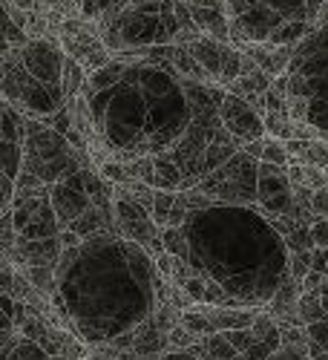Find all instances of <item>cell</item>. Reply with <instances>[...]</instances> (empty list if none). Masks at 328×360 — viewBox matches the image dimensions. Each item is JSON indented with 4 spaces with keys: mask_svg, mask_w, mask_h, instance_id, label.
Returning <instances> with one entry per match:
<instances>
[{
    "mask_svg": "<svg viewBox=\"0 0 328 360\" xmlns=\"http://www.w3.org/2000/svg\"><path fill=\"white\" fill-rule=\"evenodd\" d=\"M124 58V70L104 89H81L96 136L86 153L96 167L107 159L133 165L164 159L193 124L190 81L156 58Z\"/></svg>",
    "mask_w": 328,
    "mask_h": 360,
    "instance_id": "cell-3",
    "label": "cell"
},
{
    "mask_svg": "<svg viewBox=\"0 0 328 360\" xmlns=\"http://www.w3.org/2000/svg\"><path fill=\"white\" fill-rule=\"evenodd\" d=\"M322 317H325V309L320 303V291H300V297H296V320L308 326Z\"/></svg>",
    "mask_w": 328,
    "mask_h": 360,
    "instance_id": "cell-21",
    "label": "cell"
},
{
    "mask_svg": "<svg viewBox=\"0 0 328 360\" xmlns=\"http://www.w3.org/2000/svg\"><path fill=\"white\" fill-rule=\"evenodd\" d=\"M219 118H222V124L225 130L240 141V144H248V141H256L265 136V122H262V115L240 96H233L225 89V96L219 101Z\"/></svg>",
    "mask_w": 328,
    "mask_h": 360,
    "instance_id": "cell-14",
    "label": "cell"
},
{
    "mask_svg": "<svg viewBox=\"0 0 328 360\" xmlns=\"http://www.w3.org/2000/svg\"><path fill=\"white\" fill-rule=\"evenodd\" d=\"M190 15H193V23L199 26V32L214 38V41H222V44H230V29H228V6L225 0H185Z\"/></svg>",
    "mask_w": 328,
    "mask_h": 360,
    "instance_id": "cell-16",
    "label": "cell"
},
{
    "mask_svg": "<svg viewBox=\"0 0 328 360\" xmlns=\"http://www.w3.org/2000/svg\"><path fill=\"white\" fill-rule=\"evenodd\" d=\"M230 44L296 46L328 12V0H225Z\"/></svg>",
    "mask_w": 328,
    "mask_h": 360,
    "instance_id": "cell-4",
    "label": "cell"
},
{
    "mask_svg": "<svg viewBox=\"0 0 328 360\" xmlns=\"http://www.w3.org/2000/svg\"><path fill=\"white\" fill-rule=\"evenodd\" d=\"M49 202H52V211L58 217V225L70 228L89 205H93V196L86 191V182H84V167L58 179L55 185H49Z\"/></svg>",
    "mask_w": 328,
    "mask_h": 360,
    "instance_id": "cell-13",
    "label": "cell"
},
{
    "mask_svg": "<svg viewBox=\"0 0 328 360\" xmlns=\"http://www.w3.org/2000/svg\"><path fill=\"white\" fill-rule=\"evenodd\" d=\"M240 49L248 58H254V64L271 78L285 75V70L291 64V55H294V46H274V44H245Z\"/></svg>",
    "mask_w": 328,
    "mask_h": 360,
    "instance_id": "cell-18",
    "label": "cell"
},
{
    "mask_svg": "<svg viewBox=\"0 0 328 360\" xmlns=\"http://www.w3.org/2000/svg\"><path fill=\"white\" fill-rule=\"evenodd\" d=\"M84 81H86V70L75 61V58H70L64 52V98L67 101H72L75 96H81Z\"/></svg>",
    "mask_w": 328,
    "mask_h": 360,
    "instance_id": "cell-20",
    "label": "cell"
},
{
    "mask_svg": "<svg viewBox=\"0 0 328 360\" xmlns=\"http://www.w3.org/2000/svg\"><path fill=\"white\" fill-rule=\"evenodd\" d=\"M188 52L204 70L207 81L216 84V86L228 89L230 81H236L242 75V49L233 46V44H222V41H214L207 35H199L196 41L188 44Z\"/></svg>",
    "mask_w": 328,
    "mask_h": 360,
    "instance_id": "cell-10",
    "label": "cell"
},
{
    "mask_svg": "<svg viewBox=\"0 0 328 360\" xmlns=\"http://www.w3.org/2000/svg\"><path fill=\"white\" fill-rule=\"evenodd\" d=\"M288 75V115L314 139L328 141V12L294 46Z\"/></svg>",
    "mask_w": 328,
    "mask_h": 360,
    "instance_id": "cell-5",
    "label": "cell"
},
{
    "mask_svg": "<svg viewBox=\"0 0 328 360\" xmlns=\"http://www.w3.org/2000/svg\"><path fill=\"white\" fill-rule=\"evenodd\" d=\"M262 144H265V136H262V139H256V141H248V144H242V150H245L248 156H254V159L259 162V159H262Z\"/></svg>",
    "mask_w": 328,
    "mask_h": 360,
    "instance_id": "cell-29",
    "label": "cell"
},
{
    "mask_svg": "<svg viewBox=\"0 0 328 360\" xmlns=\"http://www.w3.org/2000/svg\"><path fill=\"white\" fill-rule=\"evenodd\" d=\"M256 170H259V162L240 147L228 162H222L216 170L202 176L193 185V191L211 196L214 202L256 205Z\"/></svg>",
    "mask_w": 328,
    "mask_h": 360,
    "instance_id": "cell-8",
    "label": "cell"
},
{
    "mask_svg": "<svg viewBox=\"0 0 328 360\" xmlns=\"http://www.w3.org/2000/svg\"><path fill=\"white\" fill-rule=\"evenodd\" d=\"M61 259V239L58 236H41V239H18L12 262L18 265H58Z\"/></svg>",
    "mask_w": 328,
    "mask_h": 360,
    "instance_id": "cell-17",
    "label": "cell"
},
{
    "mask_svg": "<svg viewBox=\"0 0 328 360\" xmlns=\"http://www.w3.org/2000/svg\"><path fill=\"white\" fill-rule=\"evenodd\" d=\"M178 0H136L98 18V38L112 55L136 52L144 46H178Z\"/></svg>",
    "mask_w": 328,
    "mask_h": 360,
    "instance_id": "cell-6",
    "label": "cell"
},
{
    "mask_svg": "<svg viewBox=\"0 0 328 360\" xmlns=\"http://www.w3.org/2000/svg\"><path fill=\"white\" fill-rule=\"evenodd\" d=\"M23 159V112L0 98V170H6L12 179L20 173Z\"/></svg>",
    "mask_w": 328,
    "mask_h": 360,
    "instance_id": "cell-15",
    "label": "cell"
},
{
    "mask_svg": "<svg viewBox=\"0 0 328 360\" xmlns=\"http://www.w3.org/2000/svg\"><path fill=\"white\" fill-rule=\"evenodd\" d=\"M112 214H115V228H118V233H122L124 239H133V243H138L153 259L159 254H164L162 228L153 222L150 211H147L141 202H136L124 191V185H115L112 188Z\"/></svg>",
    "mask_w": 328,
    "mask_h": 360,
    "instance_id": "cell-9",
    "label": "cell"
},
{
    "mask_svg": "<svg viewBox=\"0 0 328 360\" xmlns=\"http://www.w3.org/2000/svg\"><path fill=\"white\" fill-rule=\"evenodd\" d=\"M178 228L188 262L178 288L193 303L265 309L288 277V245L256 205L211 202Z\"/></svg>",
    "mask_w": 328,
    "mask_h": 360,
    "instance_id": "cell-2",
    "label": "cell"
},
{
    "mask_svg": "<svg viewBox=\"0 0 328 360\" xmlns=\"http://www.w3.org/2000/svg\"><path fill=\"white\" fill-rule=\"evenodd\" d=\"M9 211H12L18 239H41V236L61 233V225H58V217L52 211L49 193H29V196L15 193L9 202Z\"/></svg>",
    "mask_w": 328,
    "mask_h": 360,
    "instance_id": "cell-11",
    "label": "cell"
},
{
    "mask_svg": "<svg viewBox=\"0 0 328 360\" xmlns=\"http://www.w3.org/2000/svg\"><path fill=\"white\" fill-rule=\"evenodd\" d=\"M18 271L29 280V283H32L46 300L55 294V268L52 265H18Z\"/></svg>",
    "mask_w": 328,
    "mask_h": 360,
    "instance_id": "cell-19",
    "label": "cell"
},
{
    "mask_svg": "<svg viewBox=\"0 0 328 360\" xmlns=\"http://www.w3.org/2000/svg\"><path fill=\"white\" fill-rule=\"evenodd\" d=\"M156 274L153 257L118 231L84 236L61 248L49 323L70 328L89 349L133 335L156 311Z\"/></svg>",
    "mask_w": 328,
    "mask_h": 360,
    "instance_id": "cell-1",
    "label": "cell"
},
{
    "mask_svg": "<svg viewBox=\"0 0 328 360\" xmlns=\"http://www.w3.org/2000/svg\"><path fill=\"white\" fill-rule=\"evenodd\" d=\"M311 243L320 248H328V217H317L311 222Z\"/></svg>",
    "mask_w": 328,
    "mask_h": 360,
    "instance_id": "cell-25",
    "label": "cell"
},
{
    "mask_svg": "<svg viewBox=\"0 0 328 360\" xmlns=\"http://www.w3.org/2000/svg\"><path fill=\"white\" fill-rule=\"evenodd\" d=\"M311 211L314 217H328V188H320L311 193Z\"/></svg>",
    "mask_w": 328,
    "mask_h": 360,
    "instance_id": "cell-26",
    "label": "cell"
},
{
    "mask_svg": "<svg viewBox=\"0 0 328 360\" xmlns=\"http://www.w3.org/2000/svg\"><path fill=\"white\" fill-rule=\"evenodd\" d=\"M15 274H18V268L9 265L0 271V294H12L15 291Z\"/></svg>",
    "mask_w": 328,
    "mask_h": 360,
    "instance_id": "cell-28",
    "label": "cell"
},
{
    "mask_svg": "<svg viewBox=\"0 0 328 360\" xmlns=\"http://www.w3.org/2000/svg\"><path fill=\"white\" fill-rule=\"evenodd\" d=\"M86 167L84 153L67 141L64 133H58L41 118L23 115V159L20 170L38 176L41 182L55 185L58 179H64L75 170Z\"/></svg>",
    "mask_w": 328,
    "mask_h": 360,
    "instance_id": "cell-7",
    "label": "cell"
},
{
    "mask_svg": "<svg viewBox=\"0 0 328 360\" xmlns=\"http://www.w3.org/2000/svg\"><path fill=\"white\" fill-rule=\"evenodd\" d=\"M173 202H176V191H156L153 196V207H150V217L159 228L167 225L170 219V211H173Z\"/></svg>",
    "mask_w": 328,
    "mask_h": 360,
    "instance_id": "cell-23",
    "label": "cell"
},
{
    "mask_svg": "<svg viewBox=\"0 0 328 360\" xmlns=\"http://www.w3.org/2000/svg\"><path fill=\"white\" fill-rule=\"evenodd\" d=\"M259 162H271V165H280V167H288L291 165V156H288V150L280 139H271V136H265V144H262V159Z\"/></svg>",
    "mask_w": 328,
    "mask_h": 360,
    "instance_id": "cell-24",
    "label": "cell"
},
{
    "mask_svg": "<svg viewBox=\"0 0 328 360\" xmlns=\"http://www.w3.org/2000/svg\"><path fill=\"white\" fill-rule=\"evenodd\" d=\"M256 207L265 217L291 214L294 185H291L285 167L271 165V162H259V170H256Z\"/></svg>",
    "mask_w": 328,
    "mask_h": 360,
    "instance_id": "cell-12",
    "label": "cell"
},
{
    "mask_svg": "<svg viewBox=\"0 0 328 360\" xmlns=\"http://www.w3.org/2000/svg\"><path fill=\"white\" fill-rule=\"evenodd\" d=\"M322 280H325V274L322 271H314V268H311V271L300 280V291H320Z\"/></svg>",
    "mask_w": 328,
    "mask_h": 360,
    "instance_id": "cell-27",
    "label": "cell"
},
{
    "mask_svg": "<svg viewBox=\"0 0 328 360\" xmlns=\"http://www.w3.org/2000/svg\"><path fill=\"white\" fill-rule=\"evenodd\" d=\"M262 122H265V136L280 139V141L296 139V127H294V122H291L288 112H265Z\"/></svg>",
    "mask_w": 328,
    "mask_h": 360,
    "instance_id": "cell-22",
    "label": "cell"
}]
</instances>
